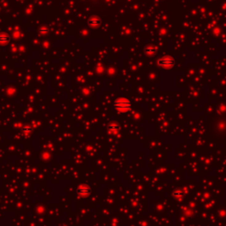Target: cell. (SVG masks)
I'll use <instances>...</instances> for the list:
<instances>
[{
    "label": "cell",
    "instance_id": "obj_1",
    "mask_svg": "<svg viewBox=\"0 0 226 226\" xmlns=\"http://www.w3.org/2000/svg\"><path fill=\"white\" fill-rule=\"evenodd\" d=\"M113 107L118 111L126 112L131 109V103L126 98H120L115 101V103H113Z\"/></svg>",
    "mask_w": 226,
    "mask_h": 226
},
{
    "label": "cell",
    "instance_id": "obj_3",
    "mask_svg": "<svg viewBox=\"0 0 226 226\" xmlns=\"http://www.w3.org/2000/svg\"><path fill=\"white\" fill-rule=\"evenodd\" d=\"M10 41V37L6 34H0V44H6Z\"/></svg>",
    "mask_w": 226,
    "mask_h": 226
},
{
    "label": "cell",
    "instance_id": "obj_4",
    "mask_svg": "<svg viewBox=\"0 0 226 226\" xmlns=\"http://www.w3.org/2000/svg\"><path fill=\"white\" fill-rule=\"evenodd\" d=\"M100 21H101V20L98 17H92L90 20H88V23L92 27H97L100 24Z\"/></svg>",
    "mask_w": 226,
    "mask_h": 226
},
{
    "label": "cell",
    "instance_id": "obj_2",
    "mask_svg": "<svg viewBox=\"0 0 226 226\" xmlns=\"http://www.w3.org/2000/svg\"><path fill=\"white\" fill-rule=\"evenodd\" d=\"M158 65L165 69H170L174 66V60L170 57H165L158 60Z\"/></svg>",
    "mask_w": 226,
    "mask_h": 226
},
{
    "label": "cell",
    "instance_id": "obj_5",
    "mask_svg": "<svg viewBox=\"0 0 226 226\" xmlns=\"http://www.w3.org/2000/svg\"><path fill=\"white\" fill-rule=\"evenodd\" d=\"M155 48L149 46L146 49V53L148 54V55H152V54H154V52H155Z\"/></svg>",
    "mask_w": 226,
    "mask_h": 226
}]
</instances>
